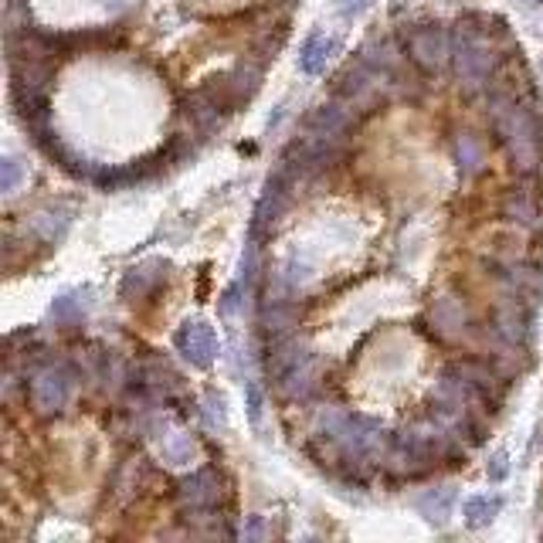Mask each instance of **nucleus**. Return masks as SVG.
Here are the masks:
<instances>
[{
	"mask_svg": "<svg viewBox=\"0 0 543 543\" xmlns=\"http://www.w3.org/2000/svg\"><path fill=\"white\" fill-rule=\"evenodd\" d=\"M28 398L38 415L45 418L62 415L68 398H72V370L65 364H45L41 370H34L28 384Z\"/></svg>",
	"mask_w": 543,
	"mask_h": 543,
	"instance_id": "obj_4",
	"label": "nucleus"
},
{
	"mask_svg": "<svg viewBox=\"0 0 543 543\" xmlns=\"http://www.w3.org/2000/svg\"><path fill=\"white\" fill-rule=\"evenodd\" d=\"M452 370L479 394L482 401L496 404L499 398H503V381H499L496 370L489 364H482V360H459V364H452Z\"/></svg>",
	"mask_w": 543,
	"mask_h": 543,
	"instance_id": "obj_10",
	"label": "nucleus"
},
{
	"mask_svg": "<svg viewBox=\"0 0 543 543\" xmlns=\"http://www.w3.org/2000/svg\"><path fill=\"white\" fill-rule=\"evenodd\" d=\"M333 51H336V38H330V34H323V31L309 34L303 51H299V68H303L306 75H323L326 62L333 58Z\"/></svg>",
	"mask_w": 543,
	"mask_h": 543,
	"instance_id": "obj_16",
	"label": "nucleus"
},
{
	"mask_svg": "<svg viewBox=\"0 0 543 543\" xmlns=\"http://www.w3.org/2000/svg\"><path fill=\"white\" fill-rule=\"evenodd\" d=\"M428 323H432V333L442 336V340H448V343L462 340L472 326L469 309H465L462 299H455V296H438L432 309H428Z\"/></svg>",
	"mask_w": 543,
	"mask_h": 543,
	"instance_id": "obj_7",
	"label": "nucleus"
},
{
	"mask_svg": "<svg viewBox=\"0 0 543 543\" xmlns=\"http://www.w3.org/2000/svg\"><path fill=\"white\" fill-rule=\"evenodd\" d=\"M187 112H191V119L201 133H211V129H221L224 119H228V112H235V109H231V102L221 96L218 85H204V89L191 92Z\"/></svg>",
	"mask_w": 543,
	"mask_h": 543,
	"instance_id": "obj_8",
	"label": "nucleus"
},
{
	"mask_svg": "<svg viewBox=\"0 0 543 543\" xmlns=\"http://www.w3.org/2000/svg\"><path fill=\"white\" fill-rule=\"evenodd\" d=\"M157 452H160V459L167 462V465H187V462L194 459V442H191V435L170 432V435H163V442L157 445Z\"/></svg>",
	"mask_w": 543,
	"mask_h": 543,
	"instance_id": "obj_22",
	"label": "nucleus"
},
{
	"mask_svg": "<svg viewBox=\"0 0 543 543\" xmlns=\"http://www.w3.org/2000/svg\"><path fill=\"white\" fill-rule=\"evenodd\" d=\"M167 279V265L163 262H143V265H136V269H129L126 272V279H123V296L129 299H143V296H150L153 289L160 286V282Z\"/></svg>",
	"mask_w": 543,
	"mask_h": 543,
	"instance_id": "obj_15",
	"label": "nucleus"
},
{
	"mask_svg": "<svg viewBox=\"0 0 543 543\" xmlns=\"http://www.w3.org/2000/svg\"><path fill=\"white\" fill-rule=\"evenodd\" d=\"M381 85H384V75L374 72L364 58H357V62L343 68L340 79H336V99L350 112H374L381 106Z\"/></svg>",
	"mask_w": 543,
	"mask_h": 543,
	"instance_id": "obj_3",
	"label": "nucleus"
},
{
	"mask_svg": "<svg viewBox=\"0 0 543 543\" xmlns=\"http://www.w3.org/2000/svg\"><path fill=\"white\" fill-rule=\"evenodd\" d=\"M506 476V452H496L493 455V465H489V479H503Z\"/></svg>",
	"mask_w": 543,
	"mask_h": 543,
	"instance_id": "obj_29",
	"label": "nucleus"
},
{
	"mask_svg": "<svg viewBox=\"0 0 543 543\" xmlns=\"http://www.w3.org/2000/svg\"><path fill=\"white\" fill-rule=\"evenodd\" d=\"M258 415H262V394H258L255 381H248V418L258 425Z\"/></svg>",
	"mask_w": 543,
	"mask_h": 543,
	"instance_id": "obj_27",
	"label": "nucleus"
},
{
	"mask_svg": "<svg viewBox=\"0 0 543 543\" xmlns=\"http://www.w3.org/2000/svg\"><path fill=\"white\" fill-rule=\"evenodd\" d=\"M367 7H370V0H340V14L347 17V21L350 17H360Z\"/></svg>",
	"mask_w": 543,
	"mask_h": 543,
	"instance_id": "obj_28",
	"label": "nucleus"
},
{
	"mask_svg": "<svg viewBox=\"0 0 543 543\" xmlns=\"http://www.w3.org/2000/svg\"><path fill=\"white\" fill-rule=\"evenodd\" d=\"M21 174H24L21 163H17L14 157H7L4 163H0V191L11 194L14 187H17V180H21Z\"/></svg>",
	"mask_w": 543,
	"mask_h": 543,
	"instance_id": "obj_24",
	"label": "nucleus"
},
{
	"mask_svg": "<svg viewBox=\"0 0 543 543\" xmlns=\"http://www.w3.org/2000/svg\"><path fill=\"white\" fill-rule=\"evenodd\" d=\"M452 55V41H448V31L442 24H421L408 34V58L415 62L421 72L438 75Z\"/></svg>",
	"mask_w": 543,
	"mask_h": 543,
	"instance_id": "obj_5",
	"label": "nucleus"
},
{
	"mask_svg": "<svg viewBox=\"0 0 543 543\" xmlns=\"http://www.w3.org/2000/svg\"><path fill=\"white\" fill-rule=\"evenodd\" d=\"M489 123H493L499 143L506 146L513 167L520 174H537L543 160V140L537 116L510 92H496L489 99Z\"/></svg>",
	"mask_w": 543,
	"mask_h": 543,
	"instance_id": "obj_1",
	"label": "nucleus"
},
{
	"mask_svg": "<svg viewBox=\"0 0 543 543\" xmlns=\"http://www.w3.org/2000/svg\"><path fill=\"white\" fill-rule=\"evenodd\" d=\"M476 17H465L455 34V75L465 92H479L489 82L496 65V51L489 45V28H476Z\"/></svg>",
	"mask_w": 543,
	"mask_h": 543,
	"instance_id": "obj_2",
	"label": "nucleus"
},
{
	"mask_svg": "<svg viewBox=\"0 0 543 543\" xmlns=\"http://www.w3.org/2000/svg\"><path fill=\"white\" fill-rule=\"evenodd\" d=\"M269 527H265V520H262V516H252V520H248L245 523V530H241V537H245V540H262V537H269Z\"/></svg>",
	"mask_w": 543,
	"mask_h": 543,
	"instance_id": "obj_26",
	"label": "nucleus"
},
{
	"mask_svg": "<svg viewBox=\"0 0 543 543\" xmlns=\"http://www.w3.org/2000/svg\"><path fill=\"white\" fill-rule=\"evenodd\" d=\"M204 404H208V411H204V415H208V425L211 428H224V401L218 398V394H208Z\"/></svg>",
	"mask_w": 543,
	"mask_h": 543,
	"instance_id": "obj_25",
	"label": "nucleus"
},
{
	"mask_svg": "<svg viewBox=\"0 0 543 543\" xmlns=\"http://www.w3.org/2000/svg\"><path fill=\"white\" fill-rule=\"evenodd\" d=\"M503 208H506V218H513L520 224H537L540 221V204L533 201L527 191H513L503 201Z\"/></svg>",
	"mask_w": 543,
	"mask_h": 543,
	"instance_id": "obj_23",
	"label": "nucleus"
},
{
	"mask_svg": "<svg viewBox=\"0 0 543 543\" xmlns=\"http://www.w3.org/2000/svg\"><path fill=\"white\" fill-rule=\"evenodd\" d=\"M306 357H309V350L296 340V336H279V340H272V347H269L265 370H269L272 381H282V377H286L296 364H303Z\"/></svg>",
	"mask_w": 543,
	"mask_h": 543,
	"instance_id": "obj_13",
	"label": "nucleus"
},
{
	"mask_svg": "<svg viewBox=\"0 0 543 543\" xmlns=\"http://www.w3.org/2000/svg\"><path fill=\"white\" fill-rule=\"evenodd\" d=\"M452 503H455V489H452V486L425 489V493L415 499L418 513L425 516L428 523H445L448 513H452Z\"/></svg>",
	"mask_w": 543,
	"mask_h": 543,
	"instance_id": "obj_17",
	"label": "nucleus"
},
{
	"mask_svg": "<svg viewBox=\"0 0 543 543\" xmlns=\"http://www.w3.org/2000/svg\"><path fill=\"white\" fill-rule=\"evenodd\" d=\"M258 82H262V72H258L255 65H248V62H241L231 68L228 75H221L218 82V89H221V96L231 102V109L241 106V102H248L258 92Z\"/></svg>",
	"mask_w": 543,
	"mask_h": 543,
	"instance_id": "obj_11",
	"label": "nucleus"
},
{
	"mask_svg": "<svg viewBox=\"0 0 543 543\" xmlns=\"http://www.w3.org/2000/svg\"><path fill=\"white\" fill-rule=\"evenodd\" d=\"M174 347L184 353V360L191 367L208 370L214 364V357H218V336H214L208 323L191 320L174 333Z\"/></svg>",
	"mask_w": 543,
	"mask_h": 543,
	"instance_id": "obj_6",
	"label": "nucleus"
},
{
	"mask_svg": "<svg viewBox=\"0 0 543 543\" xmlns=\"http://www.w3.org/2000/svg\"><path fill=\"white\" fill-rule=\"evenodd\" d=\"M299 323V309L289 303V299H272L265 296V306H262V330L279 340V336H289L292 326Z\"/></svg>",
	"mask_w": 543,
	"mask_h": 543,
	"instance_id": "obj_14",
	"label": "nucleus"
},
{
	"mask_svg": "<svg viewBox=\"0 0 543 543\" xmlns=\"http://www.w3.org/2000/svg\"><path fill=\"white\" fill-rule=\"evenodd\" d=\"M218 479H214V472L208 469H201V472H194L191 479H184L180 482V489H177V499H180V506L184 510H208V506L218 503Z\"/></svg>",
	"mask_w": 543,
	"mask_h": 543,
	"instance_id": "obj_12",
	"label": "nucleus"
},
{
	"mask_svg": "<svg viewBox=\"0 0 543 543\" xmlns=\"http://www.w3.org/2000/svg\"><path fill=\"white\" fill-rule=\"evenodd\" d=\"M89 292H68V296H58L55 303H51V320L62 323V326H72L79 323L85 316V309H89Z\"/></svg>",
	"mask_w": 543,
	"mask_h": 543,
	"instance_id": "obj_21",
	"label": "nucleus"
},
{
	"mask_svg": "<svg viewBox=\"0 0 543 543\" xmlns=\"http://www.w3.org/2000/svg\"><path fill=\"white\" fill-rule=\"evenodd\" d=\"M279 384H282V391H286L289 398H306V394L313 391V384H316V360L306 357L303 364L292 367Z\"/></svg>",
	"mask_w": 543,
	"mask_h": 543,
	"instance_id": "obj_20",
	"label": "nucleus"
},
{
	"mask_svg": "<svg viewBox=\"0 0 543 543\" xmlns=\"http://www.w3.org/2000/svg\"><path fill=\"white\" fill-rule=\"evenodd\" d=\"M455 160H459L462 174H479L486 167V146L476 133H459L455 136Z\"/></svg>",
	"mask_w": 543,
	"mask_h": 543,
	"instance_id": "obj_19",
	"label": "nucleus"
},
{
	"mask_svg": "<svg viewBox=\"0 0 543 543\" xmlns=\"http://www.w3.org/2000/svg\"><path fill=\"white\" fill-rule=\"evenodd\" d=\"M353 129V116L343 102H330V106H320L309 112L306 119V133H316V136H330V140H347V133Z\"/></svg>",
	"mask_w": 543,
	"mask_h": 543,
	"instance_id": "obj_9",
	"label": "nucleus"
},
{
	"mask_svg": "<svg viewBox=\"0 0 543 543\" xmlns=\"http://www.w3.org/2000/svg\"><path fill=\"white\" fill-rule=\"evenodd\" d=\"M499 510H503V496L482 493V496H469V499H465L462 516H465V523H469L472 530H479V527H489V523H493L496 516H499Z\"/></svg>",
	"mask_w": 543,
	"mask_h": 543,
	"instance_id": "obj_18",
	"label": "nucleus"
}]
</instances>
